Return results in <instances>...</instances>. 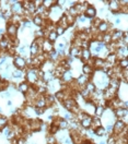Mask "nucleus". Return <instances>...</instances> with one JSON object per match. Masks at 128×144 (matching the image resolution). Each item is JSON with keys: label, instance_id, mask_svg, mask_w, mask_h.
Here are the masks:
<instances>
[{"label": "nucleus", "instance_id": "f257e3e1", "mask_svg": "<svg viewBox=\"0 0 128 144\" xmlns=\"http://www.w3.org/2000/svg\"><path fill=\"white\" fill-rule=\"evenodd\" d=\"M38 80H41V78L38 75V69L29 68V70L25 71V81L30 85H36Z\"/></svg>", "mask_w": 128, "mask_h": 144}, {"label": "nucleus", "instance_id": "f03ea898", "mask_svg": "<svg viewBox=\"0 0 128 144\" xmlns=\"http://www.w3.org/2000/svg\"><path fill=\"white\" fill-rule=\"evenodd\" d=\"M127 128V123L125 121H123L122 119H117L115 123L113 124V134L112 135L118 137L119 134H122L124 132V130Z\"/></svg>", "mask_w": 128, "mask_h": 144}, {"label": "nucleus", "instance_id": "7ed1b4c3", "mask_svg": "<svg viewBox=\"0 0 128 144\" xmlns=\"http://www.w3.org/2000/svg\"><path fill=\"white\" fill-rule=\"evenodd\" d=\"M19 25L20 24H14V23H11L10 21L8 22L7 25V36L9 39H14V37H17L18 31H19Z\"/></svg>", "mask_w": 128, "mask_h": 144}, {"label": "nucleus", "instance_id": "20e7f679", "mask_svg": "<svg viewBox=\"0 0 128 144\" xmlns=\"http://www.w3.org/2000/svg\"><path fill=\"white\" fill-rule=\"evenodd\" d=\"M13 64H14L15 69H19V70H25L26 67H27L26 59L23 58L20 55L14 56V58H13Z\"/></svg>", "mask_w": 128, "mask_h": 144}, {"label": "nucleus", "instance_id": "39448f33", "mask_svg": "<svg viewBox=\"0 0 128 144\" xmlns=\"http://www.w3.org/2000/svg\"><path fill=\"white\" fill-rule=\"evenodd\" d=\"M11 7H10V11L12 14H19V15H23L24 9L22 7L21 1H11Z\"/></svg>", "mask_w": 128, "mask_h": 144}, {"label": "nucleus", "instance_id": "423d86ee", "mask_svg": "<svg viewBox=\"0 0 128 144\" xmlns=\"http://www.w3.org/2000/svg\"><path fill=\"white\" fill-rule=\"evenodd\" d=\"M97 14H98V10L92 6V4H89L88 8L85 9V11L83 13V15L86 19H89V20H93V19H95L97 18Z\"/></svg>", "mask_w": 128, "mask_h": 144}, {"label": "nucleus", "instance_id": "0eeeda50", "mask_svg": "<svg viewBox=\"0 0 128 144\" xmlns=\"http://www.w3.org/2000/svg\"><path fill=\"white\" fill-rule=\"evenodd\" d=\"M41 50L44 54H49L52 50H54V44L51 43L49 40H47L46 38H44L42 45H41Z\"/></svg>", "mask_w": 128, "mask_h": 144}, {"label": "nucleus", "instance_id": "6e6552de", "mask_svg": "<svg viewBox=\"0 0 128 144\" xmlns=\"http://www.w3.org/2000/svg\"><path fill=\"white\" fill-rule=\"evenodd\" d=\"M60 80V82L62 83H70L75 80L74 79V72H72L70 69H68V70H66L65 72H63V74L61 75V78L59 79Z\"/></svg>", "mask_w": 128, "mask_h": 144}, {"label": "nucleus", "instance_id": "1a4fd4ad", "mask_svg": "<svg viewBox=\"0 0 128 144\" xmlns=\"http://www.w3.org/2000/svg\"><path fill=\"white\" fill-rule=\"evenodd\" d=\"M109 27H113V24H109V23L107 21H102L101 24H100L98 26V33L100 34H105L107 33V32H109Z\"/></svg>", "mask_w": 128, "mask_h": 144}, {"label": "nucleus", "instance_id": "9d476101", "mask_svg": "<svg viewBox=\"0 0 128 144\" xmlns=\"http://www.w3.org/2000/svg\"><path fill=\"white\" fill-rule=\"evenodd\" d=\"M115 55H116V57H117V60L127 58V55H128L127 46H124V47H118L115 50Z\"/></svg>", "mask_w": 128, "mask_h": 144}, {"label": "nucleus", "instance_id": "9b49d317", "mask_svg": "<svg viewBox=\"0 0 128 144\" xmlns=\"http://www.w3.org/2000/svg\"><path fill=\"white\" fill-rule=\"evenodd\" d=\"M108 7L111 9V12L113 14H118L121 13V6L118 3L117 0H112V1H108Z\"/></svg>", "mask_w": 128, "mask_h": 144}, {"label": "nucleus", "instance_id": "f8f14e48", "mask_svg": "<svg viewBox=\"0 0 128 144\" xmlns=\"http://www.w3.org/2000/svg\"><path fill=\"white\" fill-rule=\"evenodd\" d=\"M39 53H42V50H41V47L38 46V44L36 43L35 40H33V43L31 44V46H30V54H31V56H32V58H34V57H36Z\"/></svg>", "mask_w": 128, "mask_h": 144}, {"label": "nucleus", "instance_id": "ddd939ff", "mask_svg": "<svg viewBox=\"0 0 128 144\" xmlns=\"http://www.w3.org/2000/svg\"><path fill=\"white\" fill-rule=\"evenodd\" d=\"M113 114L116 118L118 119H122L124 121V119L127 118V109L126 108H117V109H114L113 110Z\"/></svg>", "mask_w": 128, "mask_h": 144}, {"label": "nucleus", "instance_id": "4468645a", "mask_svg": "<svg viewBox=\"0 0 128 144\" xmlns=\"http://www.w3.org/2000/svg\"><path fill=\"white\" fill-rule=\"evenodd\" d=\"M81 53H82V49L78 46H71V48L69 50V56L75 59V58H80L81 57Z\"/></svg>", "mask_w": 128, "mask_h": 144}, {"label": "nucleus", "instance_id": "2eb2a0df", "mask_svg": "<svg viewBox=\"0 0 128 144\" xmlns=\"http://www.w3.org/2000/svg\"><path fill=\"white\" fill-rule=\"evenodd\" d=\"M80 126L82 127V129H84V130H90L91 126H92V116H88V117L84 118L83 120H81Z\"/></svg>", "mask_w": 128, "mask_h": 144}, {"label": "nucleus", "instance_id": "dca6fc26", "mask_svg": "<svg viewBox=\"0 0 128 144\" xmlns=\"http://www.w3.org/2000/svg\"><path fill=\"white\" fill-rule=\"evenodd\" d=\"M92 55H91V52L90 49H82V53H81V57L80 59L83 61V63H86L89 62L91 59H92Z\"/></svg>", "mask_w": 128, "mask_h": 144}, {"label": "nucleus", "instance_id": "f3484780", "mask_svg": "<svg viewBox=\"0 0 128 144\" xmlns=\"http://www.w3.org/2000/svg\"><path fill=\"white\" fill-rule=\"evenodd\" d=\"M25 77V70H19V69H14L11 72V78L14 79V80H20V79H23Z\"/></svg>", "mask_w": 128, "mask_h": 144}, {"label": "nucleus", "instance_id": "a211bd4d", "mask_svg": "<svg viewBox=\"0 0 128 144\" xmlns=\"http://www.w3.org/2000/svg\"><path fill=\"white\" fill-rule=\"evenodd\" d=\"M82 74H85V75H89V77H92V73L94 72V69L93 67H91L89 66V64H86L84 63L83 66H82Z\"/></svg>", "mask_w": 128, "mask_h": 144}, {"label": "nucleus", "instance_id": "6ab92c4d", "mask_svg": "<svg viewBox=\"0 0 128 144\" xmlns=\"http://www.w3.org/2000/svg\"><path fill=\"white\" fill-rule=\"evenodd\" d=\"M57 38H58V35H57V33L55 31H49L48 33H47V35H46V39L47 40H49L51 43H56L57 41Z\"/></svg>", "mask_w": 128, "mask_h": 144}, {"label": "nucleus", "instance_id": "aec40b11", "mask_svg": "<svg viewBox=\"0 0 128 144\" xmlns=\"http://www.w3.org/2000/svg\"><path fill=\"white\" fill-rule=\"evenodd\" d=\"M92 130H93V133H94L97 137H99V138H101V137H103V135H105V134H106L105 128H104L103 126L97 127V128H94V129H92Z\"/></svg>", "mask_w": 128, "mask_h": 144}, {"label": "nucleus", "instance_id": "412c9836", "mask_svg": "<svg viewBox=\"0 0 128 144\" xmlns=\"http://www.w3.org/2000/svg\"><path fill=\"white\" fill-rule=\"evenodd\" d=\"M32 22H33L36 26H44V19L38 14H34L33 19H32Z\"/></svg>", "mask_w": 128, "mask_h": 144}, {"label": "nucleus", "instance_id": "4be33fe9", "mask_svg": "<svg viewBox=\"0 0 128 144\" xmlns=\"http://www.w3.org/2000/svg\"><path fill=\"white\" fill-rule=\"evenodd\" d=\"M18 89H19V92L23 93V94H26L27 91H29V89H30V84L26 81L21 82L19 84V86H18Z\"/></svg>", "mask_w": 128, "mask_h": 144}, {"label": "nucleus", "instance_id": "5701e85b", "mask_svg": "<svg viewBox=\"0 0 128 144\" xmlns=\"http://www.w3.org/2000/svg\"><path fill=\"white\" fill-rule=\"evenodd\" d=\"M101 41H103V43L106 45V46H108L109 44L112 43V36H111V31L109 32H107V33H105V34H102V40Z\"/></svg>", "mask_w": 128, "mask_h": 144}, {"label": "nucleus", "instance_id": "b1692460", "mask_svg": "<svg viewBox=\"0 0 128 144\" xmlns=\"http://www.w3.org/2000/svg\"><path fill=\"white\" fill-rule=\"evenodd\" d=\"M57 3V1L55 0V1H53V0H42V6L45 8V9H47V10H49L53 6H55V4Z\"/></svg>", "mask_w": 128, "mask_h": 144}, {"label": "nucleus", "instance_id": "393cba45", "mask_svg": "<svg viewBox=\"0 0 128 144\" xmlns=\"http://www.w3.org/2000/svg\"><path fill=\"white\" fill-rule=\"evenodd\" d=\"M116 64L121 69H127L128 68V58H124V59H121V60H117Z\"/></svg>", "mask_w": 128, "mask_h": 144}, {"label": "nucleus", "instance_id": "a878e982", "mask_svg": "<svg viewBox=\"0 0 128 144\" xmlns=\"http://www.w3.org/2000/svg\"><path fill=\"white\" fill-rule=\"evenodd\" d=\"M100 126H102V120L99 117H92V126H91V128L94 129Z\"/></svg>", "mask_w": 128, "mask_h": 144}, {"label": "nucleus", "instance_id": "bb28decb", "mask_svg": "<svg viewBox=\"0 0 128 144\" xmlns=\"http://www.w3.org/2000/svg\"><path fill=\"white\" fill-rule=\"evenodd\" d=\"M59 130H60V129H59V127L52 122V126L48 128V132H49V134H51V135H55V134H56L59 131Z\"/></svg>", "mask_w": 128, "mask_h": 144}, {"label": "nucleus", "instance_id": "cd10ccee", "mask_svg": "<svg viewBox=\"0 0 128 144\" xmlns=\"http://www.w3.org/2000/svg\"><path fill=\"white\" fill-rule=\"evenodd\" d=\"M104 113V107H103V105H99L95 107V111H94V115H95V117H101V116L103 115Z\"/></svg>", "mask_w": 128, "mask_h": 144}, {"label": "nucleus", "instance_id": "c85d7f7f", "mask_svg": "<svg viewBox=\"0 0 128 144\" xmlns=\"http://www.w3.org/2000/svg\"><path fill=\"white\" fill-rule=\"evenodd\" d=\"M65 120H67V121H69V120H71V119H75V115L72 114V113H70V111H66L65 114H63V117H62Z\"/></svg>", "mask_w": 128, "mask_h": 144}, {"label": "nucleus", "instance_id": "c756f323", "mask_svg": "<svg viewBox=\"0 0 128 144\" xmlns=\"http://www.w3.org/2000/svg\"><path fill=\"white\" fill-rule=\"evenodd\" d=\"M55 32L57 33L58 36H60V35H63V34H65L66 30L63 29V27H61V26H59V25L56 24V27H55Z\"/></svg>", "mask_w": 128, "mask_h": 144}, {"label": "nucleus", "instance_id": "7c9ffc66", "mask_svg": "<svg viewBox=\"0 0 128 144\" xmlns=\"http://www.w3.org/2000/svg\"><path fill=\"white\" fill-rule=\"evenodd\" d=\"M7 123H8V118L4 117V116H0V129L6 127Z\"/></svg>", "mask_w": 128, "mask_h": 144}, {"label": "nucleus", "instance_id": "2f4dec72", "mask_svg": "<svg viewBox=\"0 0 128 144\" xmlns=\"http://www.w3.org/2000/svg\"><path fill=\"white\" fill-rule=\"evenodd\" d=\"M46 140H47V144H57L56 138H55L54 135H51V134L46 138Z\"/></svg>", "mask_w": 128, "mask_h": 144}, {"label": "nucleus", "instance_id": "473e14b6", "mask_svg": "<svg viewBox=\"0 0 128 144\" xmlns=\"http://www.w3.org/2000/svg\"><path fill=\"white\" fill-rule=\"evenodd\" d=\"M22 25H23V27L30 29V27L32 26V22H31L30 19H23V21H22Z\"/></svg>", "mask_w": 128, "mask_h": 144}, {"label": "nucleus", "instance_id": "72a5a7b5", "mask_svg": "<svg viewBox=\"0 0 128 144\" xmlns=\"http://www.w3.org/2000/svg\"><path fill=\"white\" fill-rule=\"evenodd\" d=\"M105 128V131H106V133H109V134H113V123H107L106 127Z\"/></svg>", "mask_w": 128, "mask_h": 144}, {"label": "nucleus", "instance_id": "f704fd0d", "mask_svg": "<svg viewBox=\"0 0 128 144\" xmlns=\"http://www.w3.org/2000/svg\"><path fill=\"white\" fill-rule=\"evenodd\" d=\"M106 144H116V137L115 135L108 137L107 141H106Z\"/></svg>", "mask_w": 128, "mask_h": 144}, {"label": "nucleus", "instance_id": "c9c22d12", "mask_svg": "<svg viewBox=\"0 0 128 144\" xmlns=\"http://www.w3.org/2000/svg\"><path fill=\"white\" fill-rule=\"evenodd\" d=\"M34 110H35L36 116H42V115L45 113V108H37V107H34Z\"/></svg>", "mask_w": 128, "mask_h": 144}, {"label": "nucleus", "instance_id": "e433bc0d", "mask_svg": "<svg viewBox=\"0 0 128 144\" xmlns=\"http://www.w3.org/2000/svg\"><path fill=\"white\" fill-rule=\"evenodd\" d=\"M18 52H19L20 56H21V55H25V54H26V46H25V45H24V46H20L19 49H18Z\"/></svg>", "mask_w": 128, "mask_h": 144}, {"label": "nucleus", "instance_id": "4c0bfd02", "mask_svg": "<svg viewBox=\"0 0 128 144\" xmlns=\"http://www.w3.org/2000/svg\"><path fill=\"white\" fill-rule=\"evenodd\" d=\"M60 142H61L62 144H72V141H71L70 137H67V138H65V139H62Z\"/></svg>", "mask_w": 128, "mask_h": 144}, {"label": "nucleus", "instance_id": "58836bf2", "mask_svg": "<svg viewBox=\"0 0 128 144\" xmlns=\"http://www.w3.org/2000/svg\"><path fill=\"white\" fill-rule=\"evenodd\" d=\"M2 97H4V98H10V96H11V93L9 92V91H3V93L1 94Z\"/></svg>", "mask_w": 128, "mask_h": 144}, {"label": "nucleus", "instance_id": "ea45409f", "mask_svg": "<svg viewBox=\"0 0 128 144\" xmlns=\"http://www.w3.org/2000/svg\"><path fill=\"white\" fill-rule=\"evenodd\" d=\"M66 48V44L65 43H59L57 44V50H63Z\"/></svg>", "mask_w": 128, "mask_h": 144}, {"label": "nucleus", "instance_id": "a19ab883", "mask_svg": "<svg viewBox=\"0 0 128 144\" xmlns=\"http://www.w3.org/2000/svg\"><path fill=\"white\" fill-rule=\"evenodd\" d=\"M17 144H25V139H24V137H21L19 139H17Z\"/></svg>", "mask_w": 128, "mask_h": 144}, {"label": "nucleus", "instance_id": "79ce46f5", "mask_svg": "<svg viewBox=\"0 0 128 144\" xmlns=\"http://www.w3.org/2000/svg\"><path fill=\"white\" fill-rule=\"evenodd\" d=\"M6 61H7V57H6V56H2V57L0 58V67H1Z\"/></svg>", "mask_w": 128, "mask_h": 144}, {"label": "nucleus", "instance_id": "37998d69", "mask_svg": "<svg viewBox=\"0 0 128 144\" xmlns=\"http://www.w3.org/2000/svg\"><path fill=\"white\" fill-rule=\"evenodd\" d=\"M80 144H93V143H92V141H89V140H86L85 139V140H83Z\"/></svg>", "mask_w": 128, "mask_h": 144}, {"label": "nucleus", "instance_id": "c03bdc74", "mask_svg": "<svg viewBox=\"0 0 128 144\" xmlns=\"http://www.w3.org/2000/svg\"><path fill=\"white\" fill-rule=\"evenodd\" d=\"M122 23V19L121 18H116L115 19V24H121Z\"/></svg>", "mask_w": 128, "mask_h": 144}, {"label": "nucleus", "instance_id": "a18cd8bd", "mask_svg": "<svg viewBox=\"0 0 128 144\" xmlns=\"http://www.w3.org/2000/svg\"><path fill=\"white\" fill-rule=\"evenodd\" d=\"M7 105H8V106H11V105H12V101H11V100H8V101H7Z\"/></svg>", "mask_w": 128, "mask_h": 144}, {"label": "nucleus", "instance_id": "49530a36", "mask_svg": "<svg viewBox=\"0 0 128 144\" xmlns=\"http://www.w3.org/2000/svg\"><path fill=\"white\" fill-rule=\"evenodd\" d=\"M99 144H106V141H100Z\"/></svg>", "mask_w": 128, "mask_h": 144}, {"label": "nucleus", "instance_id": "de8ad7c7", "mask_svg": "<svg viewBox=\"0 0 128 144\" xmlns=\"http://www.w3.org/2000/svg\"><path fill=\"white\" fill-rule=\"evenodd\" d=\"M4 33V30L3 29H0V34H3Z\"/></svg>", "mask_w": 128, "mask_h": 144}, {"label": "nucleus", "instance_id": "09e8293b", "mask_svg": "<svg viewBox=\"0 0 128 144\" xmlns=\"http://www.w3.org/2000/svg\"><path fill=\"white\" fill-rule=\"evenodd\" d=\"M0 114H1V107H0Z\"/></svg>", "mask_w": 128, "mask_h": 144}, {"label": "nucleus", "instance_id": "8fccbe9b", "mask_svg": "<svg viewBox=\"0 0 128 144\" xmlns=\"http://www.w3.org/2000/svg\"><path fill=\"white\" fill-rule=\"evenodd\" d=\"M32 144H36V143H32Z\"/></svg>", "mask_w": 128, "mask_h": 144}]
</instances>
